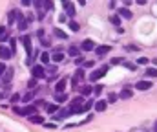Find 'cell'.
<instances>
[{
	"instance_id": "obj_21",
	"label": "cell",
	"mask_w": 157,
	"mask_h": 132,
	"mask_svg": "<svg viewBox=\"0 0 157 132\" xmlns=\"http://www.w3.org/2000/svg\"><path fill=\"white\" fill-rule=\"evenodd\" d=\"M17 15H18V11H9V15H7V22H9V24H13V22H15V18H17Z\"/></svg>"
},
{
	"instance_id": "obj_13",
	"label": "cell",
	"mask_w": 157,
	"mask_h": 132,
	"mask_svg": "<svg viewBox=\"0 0 157 132\" xmlns=\"http://www.w3.org/2000/svg\"><path fill=\"white\" fill-rule=\"evenodd\" d=\"M22 42H24L26 51H28V53H31V37H29V35H24V37H22Z\"/></svg>"
},
{
	"instance_id": "obj_33",
	"label": "cell",
	"mask_w": 157,
	"mask_h": 132,
	"mask_svg": "<svg viewBox=\"0 0 157 132\" xmlns=\"http://www.w3.org/2000/svg\"><path fill=\"white\" fill-rule=\"evenodd\" d=\"M137 62L139 64H148V57H141V59H137Z\"/></svg>"
},
{
	"instance_id": "obj_7",
	"label": "cell",
	"mask_w": 157,
	"mask_h": 132,
	"mask_svg": "<svg viewBox=\"0 0 157 132\" xmlns=\"http://www.w3.org/2000/svg\"><path fill=\"white\" fill-rule=\"evenodd\" d=\"M44 75H46V72H44V68H42L40 64L33 66V77H35V79H40V77H44Z\"/></svg>"
},
{
	"instance_id": "obj_23",
	"label": "cell",
	"mask_w": 157,
	"mask_h": 132,
	"mask_svg": "<svg viewBox=\"0 0 157 132\" xmlns=\"http://www.w3.org/2000/svg\"><path fill=\"white\" fill-rule=\"evenodd\" d=\"M29 121H31V123H44V119H42L40 116H37V114L29 116Z\"/></svg>"
},
{
	"instance_id": "obj_14",
	"label": "cell",
	"mask_w": 157,
	"mask_h": 132,
	"mask_svg": "<svg viewBox=\"0 0 157 132\" xmlns=\"http://www.w3.org/2000/svg\"><path fill=\"white\" fill-rule=\"evenodd\" d=\"M121 17H122V18H132V11H130L128 7H121V9H119V18H121Z\"/></svg>"
},
{
	"instance_id": "obj_31",
	"label": "cell",
	"mask_w": 157,
	"mask_h": 132,
	"mask_svg": "<svg viewBox=\"0 0 157 132\" xmlns=\"http://www.w3.org/2000/svg\"><path fill=\"white\" fill-rule=\"evenodd\" d=\"M75 77H77V79H82V77H84V70H82V68H80V70H77Z\"/></svg>"
},
{
	"instance_id": "obj_8",
	"label": "cell",
	"mask_w": 157,
	"mask_h": 132,
	"mask_svg": "<svg viewBox=\"0 0 157 132\" xmlns=\"http://www.w3.org/2000/svg\"><path fill=\"white\" fill-rule=\"evenodd\" d=\"M62 6H64L66 13H68L70 17H75V6H73L71 2H62Z\"/></svg>"
},
{
	"instance_id": "obj_16",
	"label": "cell",
	"mask_w": 157,
	"mask_h": 132,
	"mask_svg": "<svg viewBox=\"0 0 157 132\" xmlns=\"http://www.w3.org/2000/svg\"><path fill=\"white\" fill-rule=\"evenodd\" d=\"M46 74H48V79L51 81V79H55V77H57V68H55V66H51Z\"/></svg>"
},
{
	"instance_id": "obj_22",
	"label": "cell",
	"mask_w": 157,
	"mask_h": 132,
	"mask_svg": "<svg viewBox=\"0 0 157 132\" xmlns=\"http://www.w3.org/2000/svg\"><path fill=\"white\" fill-rule=\"evenodd\" d=\"M2 77H4V83H9L11 77H13V70H6V74H4Z\"/></svg>"
},
{
	"instance_id": "obj_34",
	"label": "cell",
	"mask_w": 157,
	"mask_h": 132,
	"mask_svg": "<svg viewBox=\"0 0 157 132\" xmlns=\"http://www.w3.org/2000/svg\"><path fill=\"white\" fill-rule=\"evenodd\" d=\"M84 64V68H91L93 64H95V61H86V62H82Z\"/></svg>"
},
{
	"instance_id": "obj_2",
	"label": "cell",
	"mask_w": 157,
	"mask_h": 132,
	"mask_svg": "<svg viewBox=\"0 0 157 132\" xmlns=\"http://www.w3.org/2000/svg\"><path fill=\"white\" fill-rule=\"evenodd\" d=\"M108 68H110V66H102V68H99V70H93V72L90 74V81H99V79L108 72Z\"/></svg>"
},
{
	"instance_id": "obj_26",
	"label": "cell",
	"mask_w": 157,
	"mask_h": 132,
	"mask_svg": "<svg viewBox=\"0 0 157 132\" xmlns=\"http://www.w3.org/2000/svg\"><path fill=\"white\" fill-rule=\"evenodd\" d=\"M46 110H48L49 114H55V112L59 110V106H57V105H46Z\"/></svg>"
},
{
	"instance_id": "obj_41",
	"label": "cell",
	"mask_w": 157,
	"mask_h": 132,
	"mask_svg": "<svg viewBox=\"0 0 157 132\" xmlns=\"http://www.w3.org/2000/svg\"><path fill=\"white\" fill-rule=\"evenodd\" d=\"M119 20H121L119 17H112V22H113V24H119Z\"/></svg>"
},
{
	"instance_id": "obj_3",
	"label": "cell",
	"mask_w": 157,
	"mask_h": 132,
	"mask_svg": "<svg viewBox=\"0 0 157 132\" xmlns=\"http://www.w3.org/2000/svg\"><path fill=\"white\" fill-rule=\"evenodd\" d=\"M15 112L18 114V116H33L35 114V106H24V108H15Z\"/></svg>"
},
{
	"instance_id": "obj_10",
	"label": "cell",
	"mask_w": 157,
	"mask_h": 132,
	"mask_svg": "<svg viewBox=\"0 0 157 132\" xmlns=\"http://www.w3.org/2000/svg\"><path fill=\"white\" fill-rule=\"evenodd\" d=\"M106 106H108V101H102V99L95 101V110H97V112H104Z\"/></svg>"
},
{
	"instance_id": "obj_35",
	"label": "cell",
	"mask_w": 157,
	"mask_h": 132,
	"mask_svg": "<svg viewBox=\"0 0 157 132\" xmlns=\"http://www.w3.org/2000/svg\"><path fill=\"white\" fill-rule=\"evenodd\" d=\"M82 62H84V57H80V55H78V57H75V64H82Z\"/></svg>"
},
{
	"instance_id": "obj_19",
	"label": "cell",
	"mask_w": 157,
	"mask_h": 132,
	"mask_svg": "<svg viewBox=\"0 0 157 132\" xmlns=\"http://www.w3.org/2000/svg\"><path fill=\"white\" fill-rule=\"evenodd\" d=\"M51 61H53V62H60V61H64V55H62L60 51H57V53H53Z\"/></svg>"
},
{
	"instance_id": "obj_12",
	"label": "cell",
	"mask_w": 157,
	"mask_h": 132,
	"mask_svg": "<svg viewBox=\"0 0 157 132\" xmlns=\"http://www.w3.org/2000/svg\"><path fill=\"white\" fill-rule=\"evenodd\" d=\"M132 95H133L132 88H122V90H121V94H119V97H121V99H130Z\"/></svg>"
},
{
	"instance_id": "obj_15",
	"label": "cell",
	"mask_w": 157,
	"mask_h": 132,
	"mask_svg": "<svg viewBox=\"0 0 157 132\" xmlns=\"http://www.w3.org/2000/svg\"><path fill=\"white\" fill-rule=\"evenodd\" d=\"M66 85H68L66 77H64V79H60V81L57 83V88H55V90H57V94H62V92H64V88H66Z\"/></svg>"
},
{
	"instance_id": "obj_37",
	"label": "cell",
	"mask_w": 157,
	"mask_h": 132,
	"mask_svg": "<svg viewBox=\"0 0 157 132\" xmlns=\"http://www.w3.org/2000/svg\"><path fill=\"white\" fill-rule=\"evenodd\" d=\"M4 74H6V64H4V62H0V77H2Z\"/></svg>"
},
{
	"instance_id": "obj_38",
	"label": "cell",
	"mask_w": 157,
	"mask_h": 132,
	"mask_svg": "<svg viewBox=\"0 0 157 132\" xmlns=\"http://www.w3.org/2000/svg\"><path fill=\"white\" fill-rule=\"evenodd\" d=\"M44 6H46V9H51L53 7V2H44Z\"/></svg>"
},
{
	"instance_id": "obj_6",
	"label": "cell",
	"mask_w": 157,
	"mask_h": 132,
	"mask_svg": "<svg viewBox=\"0 0 157 132\" xmlns=\"http://www.w3.org/2000/svg\"><path fill=\"white\" fill-rule=\"evenodd\" d=\"M80 48H82L84 51H91V50H95V42H93L91 39H86L84 42L80 44Z\"/></svg>"
},
{
	"instance_id": "obj_24",
	"label": "cell",
	"mask_w": 157,
	"mask_h": 132,
	"mask_svg": "<svg viewBox=\"0 0 157 132\" xmlns=\"http://www.w3.org/2000/svg\"><path fill=\"white\" fill-rule=\"evenodd\" d=\"M148 77H157V68H146V72H144Z\"/></svg>"
},
{
	"instance_id": "obj_1",
	"label": "cell",
	"mask_w": 157,
	"mask_h": 132,
	"mask_svg": "<svg viewBox=\"0 0 157 132\" xmlns=\"http://www.w3.org/2000/svg\"><path fill=\"white\" fill-rule=\"evenodd\" d=\"M82 103H84V97H82V95L75 97V99L71 101V105H70V112H71V114H80V112H82V106H84Z\"/></svg>"
},
{
	"instance_id": "obj_42",
	"label": "cell",
	"mask_w": 157,
	"mask_h": 132,
	"mask_svg": "<svg viewBox=\"0 0 157 132\" xmlns=\"http://www.w3.org/2000/svg\"><path fill=\"white\" fill-rule=\"evenodd\" d=\"M154 132H157V121H155V125H154Z\"/></svg>"
},
{
	"instance_id": "obj_29",
	"label": "cell",
	"mask_w": 157,
	"mask_h": 132,
	"mask_svg": "<svg viewBox=\"0 0 157 132\" xmlns=\"http://www.w3.org/2000/svg\"><path fill=\"white\" fill-rule=\"evenodd\" d=\"M70 30H73V31H78V30H80V28H78V22L71 20V22H70Z\"/></svg>"
},
{
	"instance_id": "obj_30",
	"label": "cell",
	"mask_w": 157,
	"mask_h": 132,
	"mask_svg": "<svg viewBox=\"0 0 157 132\" xmlns=\"http://www.w3.org/2000/svg\"><path fill=\"white\" fill-rule=\"evenodd\" d=\"M117 97H119V95H115V94H110V95H108V101H110V103H115V101H117Z\"/></svg>"
},
{
	"instance_id": "obj_17",
	"label": "cell",
	"mask_w": 157,
	"mask_h": 132,
	"mask_svg": "<svg viewBox=\"0 0 157 132\" xmlns=\"http://www.w3.org/2000/svg\"><path fill=\"white\" fill-rule=\"evenodd\" d=\"M55 99H57V103H64V101H68V95H66V92L55 94Z\"/></svg>"
},
{
	"instance_id": "obj_43",
	"label": "cell",
	"mask_w": 157,
	"mask_h": 132,
	"mask_svg": "<svg viewBox=\"0 0 157 132\" xmlns=\"http://www.w3.org/2000/svg\"><path fill=\"white\" fill-rule=\"evenodd\" d=\"M2 97H4V94H0V99H2Z\"/></svg>"
},
{
	"instance_id": "obj_25",
	"label": "cell",
	"mask_w": 157,
	"mask_h": 132,
	"mask_svg": "<svg viewBox=\"0 0 157 132\" xmlns=\"http://www.w3.org/2000/svg\"><path fill=\"white\" fill-rule=\"evenodd\" d=\"M91 92H93V88L91 86H82L80 88V94H82V95H90Z\"/></svg>"
},
{
	"instance_id": "obj_36",
	"label": "cell",
	"mask_w": 157,
	"mask_h": 132,
	"mask_svg": "<svg viewBox=\"0 0 157 132\" xmlns=\"http://www.w3.org/2000/svg\"><path fill=\"white\" fill-rule=\"evenodd\" d=\"M122 64H124L128 70H135V64H132V62H122Z\"/></svg>"
},
{
	"instance_id": "obj_18",
	"label": "cell",
	"mask_w": 157,
	"mask_h": 132,
	"mask_svg": "<svg viewBox=\"0 0 157 132\" xmlns=\"http://www.w3.org/2000/svg\"><path fill=\"white\" fill-rule=\"evenodd\" d=\"M7 39H9L7 30H6V28H0V42H4V41H7Z\"/></svg>"
},
{
	"instance_id": "obj_11",
	"label": "cell",
	"mask_w": 157,
	"mask_h": 132,
	"mask_svg": "<svg viewBox=\"0 0 157 132\" xmlns=\"http://www.w3.org/2000/svg\"><path fill=\"white\" fill-rule=\"evenodd\" d=\"M70 114H71L70 108H66V110H64V108H62V110H57V112H55V119H64V118H68Z\"/></svg>"
},
{
	"instance_id": "obj_5",
	"label": "cell",
	"mask_w": 157,
	"mask_h": 132,
	"mask_svg": "<svg viewBox=\"0 0 157 132\" xmlns=\"http://www.w3.org/2000/svg\"><path fill=\"white\" fill-rule=\"evenodd\" d=\"M137 90H141V92H146V90H150V88H154L152 86V83L150 81H137Z\"/></svg>"
},
{
	"instance_id": "obj_9",
	"label": "cell",
	"mask_w": 157,
	"mask_h": 132,
	"mask_svg": "<svg viewBox=\"0 0 157 132\" xmlns=\"http://www.w3.org/2000/svg\"><path fill=\"white\" fill-rule=\"evenodd\" d=\"M11 55H13V53H11V50H9V48L0 46V59H6V61H7V59H11Z\"/></svg>"
},
{
	"instance_id": "obj_40",
	"label": "cell",
	"mask_w": 157,
	"mask_h": 132,
	"mask_svg": "<svg viewBox=\"0 0 157 132\" xmlns=\"http://www.w3.org/2000/svg\"><path fill=\"white\" fill-rule=\"evenodd\" d=\"M31 99H33V94H28V95L24 97V101H31Z\"/></svg>"
},
{
	"instance_id": "obj_20",
	"label": "cell",
	"mask_w": 157,
	"mask_h": 132,
	"mask_svg": "<svg viewBox=\"0 0 157 132\" xmlns=\"http://www.w3.org/2000/svg\"><path fill=\"white\" fill-rule=\"evenodd\" d=\"M68 53H70L71 57H78V48L77 46H70V48H68Z\"/></svg>"
},
{
	"instance_id": "obj_28",
	"label": "cell",
	"mask_w": 157,
	"mask_h": 132,
	"mask_svg": "<svg viewBox=\"0 0 157 132\" xmlns=\"http://www.w3.org/2000/svg\"><path fill=\"white\" fill-rule=\"evenodd\" d=\"M102 85H97V86H93V94H95V95H101V94H102Z\"/></svg>"
},
{
	"instance_id": "obj_32",
	"label": "cell",
	"mask_w": 157,
	"mask_h": 132,
	"mask_svg": "<svg viewBox=\"0 0 157 132\" xmlns=\"http://www.w3.org/2000/svg\"><path fill=\"white\" fill-rule=\"evenodd\" d=\"M42 62H44V64L49 62V55H48V53H42Z\"/></svg>"
},
{
	"instance_id": "obj_27",
	"label": "cell",
	"mask_w": 157,
	"mask_h": 132,
	"mask_svg": "<svg viewBox=\"0 0 157 132\" xmlns=\"http://www.w3.org/2000/svg\"><path fill=\"white\" fill-rule=\"evenodd\" d=\"M53 33H55V37H59V39H64V41H66V33H64V31H60V30H55Z\"/></svg>"
},
{
	"instance_id": "obj_39",
	"label": "cell",
	"mask_w": 157,
	"mask_h": 132,
	"mask_svg": "<svg viewBox=\"0 0 157 132\" xmlns=\"http://www.w3.org/2000/svg\"><path fill=\"white\" fill-rule=\"evenodd\" d=\"M18 99H20V95H18V94H15V95H13V97H11V101H13V103H17V101H18Z\"/></svg>"
},
{
	"instance_id": "obj_4",
	"label": "cell",
	"mask_w": 157,
	"mask_h": 132,
	"mask_svg": "<svg viewBox=\"0 0 157 132\" xmlns=\"http://www.w3.org/2000/svg\"><path fill=\"white\" fill-rule=\"evenodd\" d=\"M110 50H112V46H108V44H102V46H95V53H97L99 57L106 55V53H108Z\"/></svg>"
}]
</instances>
